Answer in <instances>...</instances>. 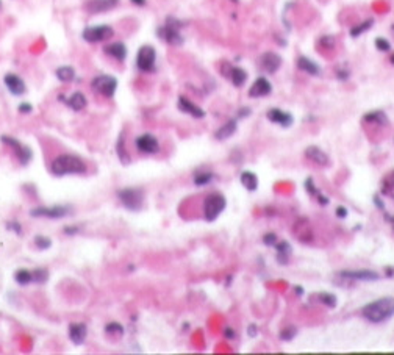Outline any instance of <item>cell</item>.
I'll use <instances>...</instances> for the list:
<instances>
[{
  "mask_svg": "<svg viewBox=\"0 0 394 355\" xmlns=\"http://www.w3.org/2000/svg\"><path fill=\"white\" fill-rule=\"evenodd\" d=\"M88 172V164L83 158L74 153H61L50 163V174L55 177L82 175Z\"/></svg>",
  "mask_w": 394,
  "mask_h": 355,
  "instance_id": "obj_1",
  "label": "cell"
},
{
  "mask_svg": "<svg viewBox=\"0 0 394 355\" xmlns=\"http://www.w3.org/2000/svg\"><path fill=\"white\" fill-rule=\"evenodd\" d=\"M361 315L364 319H368L369 322L374 324L386 322L394 316V297H382V299H377L368 305H364L361 310Z\"/></svg>",
  "mask_w": 394,
  "mask_h": 355,
  "instance_id": "obj_2",
  "label": "cell"
},
{
  "mask_svg": "<svg viewBox=\"0 0 394 355\" xmlns=\"http://www.w3.org/2000/svg\"><path fill=\"white\" fill-rule=\"evenodd\" d=\"M227 207V201L225 196L221 193H211L205 197L202 205V211H203V219L207 222H214L219 216L222 215V211Z\"/></svg>",
  "mask_w": 394,
  "mask_h": 355,
  "instance_id": "obj_3",
  "label": "cell"
},
{
  "mask_svg": "<svg viewBox=\"0 0 394 355\" xmlns=\"http://www.w3.org/2000/svg\"><path fill=\"white\" fill-rule=\"evenodd\" d=\"M118 199L122 204V207L128 211L138 213L144 207V191L141 188H135V187L121 188L118 191Z\"/></svg>",
  "mask_w": 394,
  "mask_h": 355,
  "instance_id": "obj_4",
  "label": "cell"
},
{
  "mask_svg": "<svg viewBox=\"0 0 394 355\" xmlns=\"http://www.w3.org/2000/svg\"><path fill=\"white\" fill-rule=\"evenodd\" d=\"M180 28H182V22L171 16V18L166 19L165 25H162L158 28L156 33L165 42H168V44H171V46H182L183 44V36L180 33Z\"/></svg>",
  "mask_w": 394,
  "mask_h": 355,
  "instance_id": "obj_5",
  "label": "cell"
},
{
  "mask_svg": "<svg viewBox=\"0 0 394 355\" xmlns=\"http://www.w3.org/2000/svg\"><path fill=\"white\" fill-rule=\"evenodd\" d=\"M0 141H2V144H5L7 147L11 149V152L14 153V157L18 158V161L22 166L30 164V161L33 160V150L30 147L25 146L24 143H21L19 139L13 138L10 135H2V136H0Z\"/></svg>",
  "mask_w": 394,
  "mask_h": 355,
  "instance_id": "obj_6",
  "label": "cell"
},
{
  "mask_svg": "<svg viewBox=\"0 0 394 355\" xmlns=\"http://www.w3.org/2000/svg\"><path fill=\"white\" fill-rule=\"evenodd\" d=\"M136 67L141 72H153L156 67V52L152 46H142L136 55Z\"/></svg>",
  "mask_w": 394,
  "mask_h": 355,
  "instance_id": "obj_7",
  "label": "cell"
},
{
  "mask_svg": "<svg viewBox=\"0 0 394 355\" xmlns=\"http://www.w3.org/2000/svg\"><path fill=\"white\" fill-rule=\"evenodd\" d=\"M91 88L104 97H114L116 90H118V80L113 75H97L91 81Z\"/></svg>",
  "mask_w": 394,
  "mask_h": 355,
  "instance_id": "obj_8",
  "label": "cell"
},
{
  "mask_svg": "<svg viewBox=\"0 0 394 355\" xmlns=\"http://www.w3.org/2000/svg\"><path fill=\"white\" fill-rule=\"evenodd\" d=\"M69 205H52V207H38L30 210V216L33 218H47V219H63L70 215Z\"/></svg>",
  "mask_w": 394,
  "mask_h": 355,
  "instance_id": "obj_9",
  "label": "cell"
},
{
  "mask_svg": "<svg viewBox=\"0 0 394 355\" xmlns=\"http://www.w3.org/2000/svg\"><path fill=\"white\" fill-rule=\"evenodd\" d=\"M113 35H114V30L110 25H90V27H86L82 33L83 39L86 42H91V44L107 41V39L113 38Z\"/></svg>",
  "mask_w": 394,
  "mask_h": 355,
  "instance_id": "obj_10",
  "label": "cell"
},
{
  "mask_svg": "<svg viewBox=\"0 0 394 355\" xmlns=\"http://www.w3.org/2000/svg\"><path fill=\"white\" fill-rule=\"evenodd\" d=\"M135 147L139 153L144 155H153L160 152V143L156 136H153L152 133H142L135 139Z\"/></svg>",
  "mask_w": 394,
  "mask_h": 355,
  "instance_id": "obj_11",
  "label": "cell"
},
{
  "mask_svg": "<svg viewBox=\"0 0 394 355\" xmlns=\"http://www.w3.org/2000/svg\"><path fill=\"white\" fill-rule=\"evenodd\" d=\"M177 108H179V111L185 113V115L191 116V118H196V119H202L207 115V113L203 111L199 105H196L193 101H189V99L185 97V96H180L177 99Z\"/></svg>",
  "mask_w": 394,
  "mask_h": 355,
  "instance_id": "obj_12",
  "label": "cell"
},
{
  "mask_svg": "<svg viewBox=\"0 0 394 355\" xmlns=\"http://www.w3.org/2000/svg\"><path fill=\"white\" fill-rule=\"evenodd\" d=\"M67 335H69V339L72 341V344L82 346V344H85L86 336H88V325L85 322H72L67 329Z\"/></svg>",
  "mask_w": 394,
  "mask_h": 355,
  "instance_id": "obj_13",
  "label": "cell"
},
{
  "mask_svg": "<svg viewBox=\"0 0 394 355\" xmlns=\"http://www.w3.org/2000/svg\"><path fill=\"white\" fill-rule=\"evenodd\" d=\"M4 83H5L7 90H8L13 96H24V94L27 93V84H25V81H24L19 75H16V74H7V75L4 77Z\"/></svg>",
  "mask_w": 394,
  "mask_h": 355,
  "instance_id": "obj_14",
  "label": "cell"
},
{
  "mask_svg": "<svg viewBox=\"0 0 394 355\" xmlns=\"http://www.w3.org/2000/svg\"><path fill=\"white\" fill-rule=\"evenodd\" d=\"M260 64H261L263 70H266V72H269V74H274L282 66V58L274 52H266V53L261 55Z\"/></svg>",
  "mask_w": 394,
  "mask_h": 355,
  "instance_id": "obj_15",
  "label": "cell"
},
{
  "mask_svg": "<svg viewBox=\"0 0 394 355\" xmlns=\"http://www.w3.org/2000/svg\"><path fill=\"white\" fill-rule=\"evenodd\" d=\"M340 277L347 280H364V282H372L380 279V274L374 271H366V269H360V271H343L340 273Z\"/></svg>",
  "mask_w": 394,
  "mask_h": 355,
  "instance_id": "obj_16",
  "label": "cell"
},
{
  "mask_svg": "<svg viewBox=\"0 0 394 355\" xmlns=\"http://www.w3.org/2000/svg\"><path fill=\"white\" fill-rule=\"evenodd\" d=\"M305 157L308 158L310 161H313L314 164H318V166H329V163H330L329 155L321 150L319 147H316V146L306 147L305 149Z\"/></svg>",
  "mask_w": 394,
  "mask_h": 355,
  "instance_id": "obj_17",
  "label": "cell"
},
{
  "mask_svg": "<svg viewBox=\"0 0 394 355\" xmlns=\"http://www.w3.org/2000/svg\"><path fill=\"white\" fill-rule=\"evenodd\" d=\"M271 91H272L271 83L265 77H260L254 81V84L251 86L249 96L254 97V99H258V97H265V96L271 94Z\"/></svg>",
  "mask_w": 394,
  "mask_h": 355,
  "instance_id": "obj_18",
  "label": "cell"
},
{
  "mask_svg": "<svg viewBox=\"0 0 394 355\" xmlns=\"http://www.w3.org/2000/svg\"><path fill=\"white\" fill-rule=\"evenodd\" d=\"M268 119L277 125H282V127H289L291 124H293V116L289 115V113L283 111V110H279V108H272L268 111Z\"/></svg>",
  "mask_w": 394,
  "mask_h": 355,
  "instance_id": "obj_19",
  "label": "cell"
},
{
  "mask_svg": "<svg viewBox=\"0 0 394 355\" xmlns=\"http://www.w3.org/2000/svg\"><path fill=\"white\" fill-rule=\"evenodd\" d=\"M119 4V0H91L86 4V10L90 13H105L113 10Z\"/></svg>",
  "mask_w": 394,
  "mask_h": 355,
  "instance_id": "obj_20",
  "label": "cell"
},
{
  "mask_svg": "<svg viewBox=\"0 0 394 355\" xmlns=\"http://www.w3.org/2000/svg\"><path fill=\"white\" fill-rule=\"evenodd\" d=\"M104 52L118 61H124L127 58V47L124 42H111V44L105 46Z\"/></svg>",
  "mask_w": 394,
  "mask_h": 355,
  "instance_id": "obj_21",
  "label": "cell"
},
{
  "mask_svg": "<svg viewBox=\"0 0 394 355\" xmlns=\"http://www.w3.org/2000/svg\"><path fill=\"white\" fill-rule=\"evenodd\" d=\"M237 129H238V124H237L235 119H233V121H227L222 127H219V129L214 132V138H216L217 141H225V139H228L230 136L235 135Z\"/></svg>",
  "mask_w": 394,
  "mask_h": 355,
  "instance_id": "obj_22",
  "label": "cell"
},
{
  "mask_svg": "<svg viewBox=\"0 0 394 355\" xmlns=\"http://www.w3.org/2000/svg\"><path fill=\"white\" fill-rule=\"evenodd\" d=\"M66 105H67L70 110H74V111H82V110H85L86 105H88V99H86V96H85L83 93L75 91L74 94H70V96L67 97Z\"/></svg>",
  "mask_w": 394,
  "mask_h": 355,
  "instance_id": "obj_23",
  "label": "cell"
},
{
  "mask_svg": "<svg viewBox=\"0 0 394 355\" xmlns=\"http://www.w3.org/2000/svg\"><path fill=\"white\" fill-rule=\"evenodd\" d=\"M13 279H14V282H16L19 287H28L30 283H33L32 271H28V269H25V268L16 269L14 274H13Z\"/></svg>",
  "mask_w": 394,
  "mask_h": 355,
  "instance_id": "obj_24",
  "label": "cell"
},
{
  "mask_svg": "<svg viewBox=\"0 0 394 355\" xmlns=\"http://www.w3.org/2000/svg\"><path fill=\"white\" fill-rule=\"evenodd\" d=\"M240 182L247 191H257L258 188V177L252 171H243L240 175Z\"/></svg>",
  "mask_w": 394,
  "mask_h": 355,
  "instance_id": "obj_25",
  "label": "cell"
},
{
  "mask_svg": "<svg viewBox=\"0 0 394 355\" xmlns=\"http://www.w3.org/2000/svg\"><path fill=\"white\" fill-rule=\"evenodd\" d=\"M228 78H230V81L235 84L237 88H240V86H243V84L246 83V80H247V72L244 69H241V67L233 66V67H230Z\"/></svg>",
  "mask_w": 394,
  "mask_h": 355,
  "instance_id": "obj_26",
  "label": "cell"
},
{
  "mask_svg": "<svg viewBox=\"0 0 394 355\" xmlns=\"http://www.w3.org/2000/svg\"><path fill=\"white\" fill-rule=\"evenodd\" d=\"M55 75L63 83H70L75 80V69L72 66H60L55 70Z\"/></svg>",
  "mask_w": 394,
  "mask_h": 355,
  "instance_id": "obj_27",
  "label": "cell"
},
{
  "mask_svg": "<svg viewBox=\"0 0 394 355\" xmlns=\"http://www.w3.org/2000/svg\"><path fill=\"white\" fill-rule=\"evenodd\" d=\"M116 152H118V157L119 161L122 164H128L130 163V157H128V152L125 150V138H124V132L119 135L118 138V143H116Z\"/></svg>",
  "mask_w": 394,
  "mask_h": 355,
  "instance_id": "obj_28",
  "label": "cell"
},
{
  "mask_svg": "<svg viewBox=\"0 0 394 355\" xmlns=\"http://www.w3.org/2000/svg\"><path fill=\"white\" fill-rule=\"evenodd\" d=\"M297 66H299V69L303 70V72L310 74V75H318V74H319L318 64H314V63H313L311 60H308V58H305V56H300V58L297 60Z\"/></svg>",
  "mask_w": 394,
  "mask_h": 355,
  "instance_id": "obj_29",
  "label": "cell"
},
{
  "mask_svg": "<svg viewBox=\"0 0 394 355\" xmlns=\"http://www.w3.org/2000/svg\"><path fill=\"white\" fill-rule=\"evenodd\" d=\"M33 274V283H36V285H44V283L49 282V269L47 268H36L32 271Z\"/></svg>",
  "mask_w": 394,
  "mask_h": 355,
  "instance_id": "obj_30",
  "label": "cell"
},
{
  "mask_svg": "<svg viewBox=\"0 0 394 355\" xmlns=\"http://www.w3.org/2000/svg\"><path fill=\"white\" fill-rule=\"evenodd\" d=\"M214 179V174L213 172H196L194 177H193V182L196 187L202 188V187H207V185H210Z\"/></svg>",
  "mask_w": 394,
  "mask_h": 355,
  "instance_id": "obj_31",
  "label": "cell"
},
{
  "mask_svg": "<svg viewBox=\"0 0 394 355\" xmlns=\"http://www.w3.org/2000/svg\"><path fill=\"white\" fill-rule=\"evenodd\" d=\"M104 332L107 333V335H110V336H124V333H125V329H124V325L121 324V322H108L105 327H104Z\"/></svg>",
  "mask_w": 394,
  "mask_h": 355,
  "instance_id": "obj_32",
  "label": "cell"
},
{
  "mask_svg": "<svg viewBox=\"0 0 394 355\" xmlns=\"http://www.w3.org/2000/svg\"><path fill=\"white\" fill-rule=\"evenodd\" d=\"M33 244L38 250H49L52 247V239L46 235H36L33 239Z\"/></svg>",
  "mask_w": 394,
  "mask_h": 355,
  "instance_id": "obj_33",
  "label": "cell"
},
{
  "mask_svg": "<svg viewBox=\"0 0 394 355\" xmlns=\"http://www.w3.org/2000/svg\"><path fill=\"white\" fill-rule=\"evenodd\" d=\"M277 257H279V261L280 263H286L288 260V255L291 253V246L286 243V241H283V243L277 244Z\"/></svg>",
  "mask_w": 394,
  "mask_h": 355,
  "instance_id": "obj_34",
  "label": "cell"
},
{
  "mask_svg": "<svg viewBox=\"0 0 394 355\" xmlns=\"http://www.w3.org/2000/svg\"><path fill=\"white\" fill-rule=\"evenodd\" d=\"M318 299H319V302L326 304L327 307H335V305H337V297H335L333 294L321 293V294L318 296Z\"/></svg>",
  "mask_w": 394,
  "mask_h": 355,
  "instance_id": "obj_35",
  "label": "cell"
},
{
  "mask_svg": "<svg viewBox=\"0 0 394 355\" xmlns=\"http://www.w3.org/2000/svg\"><path fill=\"white\" fill-rule=\"evenodd\" d=\"M5 227H7V230L13 232L14 235H18V236H21V235L24 233L22 225H21V222H18V221H8V222L5 224Z\"/></svg>",
  "mask_w": 394,
  "mask_h": 355,
  "instance_id": "obj_36",
  "label": "cell"
},
{
  "mask_svg": "<svg viewBox=\"0 0 394 355\" xmlns=\"http://www.w3.org/2000/svg\"><path fill=\"white\" fill-rule=\"evenodd\" d=\"M82 232V225H74V224H69L63 227V233L66 236H77Z\"/></svg>",
  "mask_w": 394,
  "mask_h": 355,
  "instance_id": "obj_37",
  "label": "cell"
},
{
  "mask_svg": "<svg viewBox=\"0 0 394 355\" xmlns=\"http://www.w3.org/2000/svg\"><path fill=\"white\" fill-rule=\"evenodd\" d=\"M364 121L382 124V122H386V118H385L383 113H371V115H366V116H364Z\"/></svg>",
  "mask_w": 394,
  "mask_h": 355,
  "instance_id": "obj_38",
  "label": "cell"
},
{
  "mask_svg": "<svg viewBox=\"0 0 394 355\" xmlns=\"http://www.w3.org/2000/svg\"><path fill=\"white\" fill-rule=\"evenodd\" d=\"M375 47H377L378 50H383V52H388V50L391 49L389 42H388L386 39H383V38H377V39H375Z\"/></svg>",
  "mask_w": 394,
  "mask_h": 355,
  "instance_id": "obj_39",
  "label": "cell"
},
{
  "mask_svg": "<svg viewBox=\"0 0 394 355\" xmlns=\"http://www.w3.org/2000/svg\"><path fill=\"white\" fill-rule=\"evenodd\" d=\"M371 25H372V21L364 22V24H363V25H360L358 28H354V30L350 32V35H352V36H358L361 32H364V30H368V28H371Z\"/></svg>",
  "mask_w": 394,
  "mask_h": 355,
  "instance_id": "obj_40",
  "label": "cell"
},
{
  "mask_svg": "<svg viewBox=\"0 0 394 355\" xmlns=\"http://www.w3.org/2000/svg\"><path fill=\"white\" fill-rule=\"evenodd\" d=\"M18 110H19V113H22V115H30V113L33 111V105L28 104V102H22V104H19Z\"/></svg>",
  "mask_w": 394,
  "mask_h": 355,
  "instance_id": "obj_41",
  "label": "cell"
},
{
  "mask_svg": "<svg viewBox=\"0 0 394 355\" xmlns=\"http://www.w3.org/2000/svg\"><path fill=\"white\" fill-rule=\"evenodd\" d=\"M263 243H265L266 246H275L277 236H275L274 233H266L265 236H263Z\"/></svg>",
  "mask_w": 394,
  "mask_h": 355,
  "instance_id": "obj_42",
  "label": "cell"
},
{
  "mask_svg": "<svg viewBox=\"0 0 394 355\" xmlns=\"http://www.w3.org/2000/svg\"><path fill=\"white\" fill-rule=\"evenodd\" d=\"M294 333H296V330L293 329V327H289L288 330H283L282 333H280V338H283V339H291L294 336Z\"/></svg>",
  "mask_w": 394,
  "mask_h": 355,
  "instance_id": "obj_43",
  "label": "cell"
},
{
  "mask_svg": "<svg viewBox=\"0 0 394 355\" xmlns=\"http://www.w3.org/2000/svg\"><path fill=\"white\" fill-rule=\"evenodd\" d=\"M224 336H225L227 339H235L237 333H235V330H233L231 327H225V330H224Z\"/></svg>",
  "mask_w": 394,
  "mask_h": 355,
  "instance_id": "obj_44",
  "label": "cell"
},
{
  "mask_svg": "<svg viewBox=\"0 0 394 355\" xmlns=\"http://www.w3.org/2000/svg\"><path fill=\"white\" fill-rule=\"evenodd\" d=\"M257 333H258L257 325H255V324H251V325H249V329H247V335H249L251 338H254V336H257Z\"/></svg>",
  "mask_w": 394,
  "mask_h": 355,
  "instance_id": "obj_45",
  "label": "cell"
},
{
  "mask_svg": "<svg viewBox=\"0 0 394 355\" xmlns=\"http://www.w3.org/2000/svg\"><path fill=\"white\" fill-rule=\"evenodd\" d=\"M131 4H135V5H138V7H144L145 5V0H130Z\"/></svg>",
  "mask_w": 394,
  "mask_h": 355,
  "instance_id": "obj_46",
  "label": "cell"
},
{
  "mask_svg": "<svg viewBox=\"0 0 394 355\" xmlns=\"http://www.w3.org/2000/svg\"><path fill=\"white\" fill-rule=\"evenodd\" d=\"M337 211H338V216H341V218L347 215V210H346V208H341V207H340V208H338Z\"/></svg>",
  "mask_w": 394,
  "mask_h": 355,
  "instance_id": "obj_47",
  "label": "cell"
},
{
  "mask_svg": "<svg viewBox=\"0 0 394 355\" xmlns=\"http://www.w3.org/2000/svg\"><path fill=\"white\" fill-rule=\"evenodd\" d=\"M391 63H392V64H394V55H392V56H391Z\"/></svg>",
  "mask_w": 394,
  "mask_h": 355,
  "instance_id": "obj_48",
  "label": "cell"
},
{
  "mask_svg": "<svg viewBox=\"0 0 394 355\" xmlns=\"http://www.w3.org/2000/svg\"><path fill=\"white\" fill-rule=\"evenodd\" d=\"M231 2H235V4H238V2H240V0H231Z\"/></svg>",
  "mask_w": 394,
  "mask_h": 355,
  "instance_id": "obj_49",
  "label": "cell"
},
{
  "mask_svg": "<svg viewBox=\"0 0 394 355\" xmlns=\"http://www.w3.org/2000/svg\"><path fill=\"white\" fill-rule=\"evenodd\" d=\"M0 7H2V2H0Z\"/></svg>",
  "mask_w": 394,
  "mask_h": 355,
  "instance_id": "obj_50",
  "label": "cell"
}]
</instances>
